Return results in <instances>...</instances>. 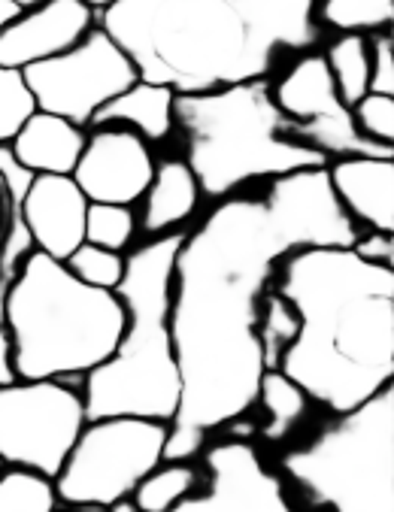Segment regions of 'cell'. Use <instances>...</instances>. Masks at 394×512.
<instances>
[{"mask_svg":"<svg viewBox=\"0 0 394 512\" xmlns=\"http://www.w3.org/2000/svg\"><path fill=\"white\" fill-rule=\"evenodd\" d=\"M155 173V155L149 143L119 125H101L85 134L82 155L73 167V182L88 203H119L134 207L146 194Z\"/></svg>","mask_w":394,"mask_h":512,"instance_id":"cell-13","label":"cell"},{"mask_svg":"<svg viewBox=\"0 0 394 512\" xmlns=\"http://www.w3.org/2000/svg\"><path fill=\"white\" fill-rule=\"evenodd\" d=\"M13 379H16V373H13V361H10V337L4 328H0V385H7Z\"/></svg>","mask_w":394,"mask_h":512,"instance_id":"cell-32","label":"cell"},{"mask_svg":"<svg viewBox=\"0 0 394 512\" xmlns=\"http://www.w3.org/2000/svg\"><path fill=\"white\" fill-rule=\"evenodd\" d=\"M328 73L334 79V88L343 104L352 110L358 100L370 91V49L367 34L343 31L325 52Z\"/></svg>","mask_w":394,"mask_h":512,"instance_id":"cell-20","label":"cell"},{"mask_svg":"<svg viewBox=\"0 0 394 512\" xmlns=\"http://www.w3.org/2000/svg\"><path fill=\"white\" fill-rule=\"evenodd\" d=\"M22 213L34 249L55 261H67L70 252L85 243L88 197L73 182V176H55V173L34 176L25 194Z\"/></svg>","mask_w":394,"mask_h":512,"instance_id":"cell-15","label":"cell"},{"mask_svg":"<svg viewBox=\"0 0 394 512\" xmlns=\"http://www.w3.org/2000/svg\"><path fill=\"white\" fill-rule=\"evenodd\" d=\"M10 361L16 379H58L82 388L104 364L122 331L125 303L116 291L79 282L64 261L31 252L7 285Z\"/></svg>","mask_w":394,"mask_h":512,"instance_id":"cell-5","label":"cell"},{"mask_svg":"<svg viewBox=\"0 0 394 512\" xmlns=\"http://www.w3.org/2000/svg\"><path fill=\"white\" fill-rule=\"evenodd\" d=\"M201 203V185H197L191 167L182 158H167L155 164L152 182L140 197V228L146 237H164L179 231Z\"/></svg>","mask_w":394,"mask_h":512,"instance_id":"cell-17","label":"cell"},{"mask_svg":"<svg viewBox=\"0 0 394 512\" xmlns=\"http://www.w3.org/2000/svg\"><path fill=\"white\" fill-rule=\"evenodd\" d=\"M94 25L97 16L82 0H43L25 7L0 28V64L25 70L55 58L73 49Z\"/></svg>","mask_w":394,"mask_h":512,"instance_id":"cell-14","label":"cell"},{"mask_svg":"<svg viewBox=\"0 0 394 512\" xmlns=\"http://www.w3.org/2000/svg\"><path fill=\"white\" fill-rule=\"evenodd\" d=\"M328 182L355 228L394 234V158L328 161Z\"/></svg>","mask_w":394,"mask_h":512,"instance_id":"cell-16","label":"cell"},{"mask_svg":"<svg viewBox=\"0 0 394 512\" xmlns=\"http://www.w3.org/2000/svg\"><path fill=\"white\" fill-rule=\"evenodd\" d=\"M370 49V94H388L394 97V34L373 31L367 37Z\"/></svg>","mask_w":394,"mask_h":512,"instance_id":"cell-30","label":"cell"},{"mask_svg":"<svg viewBox=\"0 0 394 512\" xmlns=\"http://www.w3.org/2000/svg\"><path fill=\"white\" fill-rule=\"evenodd\" d=\"M173 104H176V94L167 85L137 79L131 88H125L119 97H113L110 104L91 119L88 128L119 125V128L140 134L146 143H161L176 131Z\"/></svg>","mask_w":394,"mask_h":512,"instance_id":"cell-19","label":"cell"},{"mask_svg":"<svg viewBox=\"0 0 394 512\" xmlns=\"http://www.w3.org/2000/svg\"><path fill=\"white\" fill-rule=\"evenodd\" d=\"M137 228H140V222H137L134 207H119V203H88L85 243L125 255V249L137 237Z\"/></svg>","mask_w":394,"mask_h":512,"instance_id":"cell-25","label":"cell"},{"mask_svg":"<svg viewBox=\"0 0 394 512\" xmlns=\"http://www.w3.org/2000/svg\"><path fill=\"white\" fill-rule=\"evenodd\" d=\"M258 403H264V409H267L264 440L279 443L294 431V425L304 419L310 397L298 382H291L282 370H264L261 385H258Z\"/></svg>","mask_w":394,"mask_h":512,"instance_id":"cell-21","label":"cell"},{"mask_svg":"<svg viewBox=\"0 0 394 512\" xmlns=\"http://www.w3.org/2000/svg\"><path fill=\"white\" fill-rule=\"evenodd\" d=\"M34 113H37V100L22 70L0 64V146H10Z\"/></svg>","mask_w":394,"mask_h":512,"instance_id":"cell-28","label":"cell"},{"mask_svg":"<svg viewBox=\"0 0 394 512\" xmlns=\"http://www.w3.org/2000/svg\"><path fill=\"white\" fill-rule=\"evenodd\" d=\"M279 113L294 125V140L337 158H394V146H379L358 134L352 110L340 100L322 52H301L276 82H270Z\"/></svg>","mask_w":394,"mask_h":512,"instance_id":"cell-11","label":"cell"},{"mask_svg":"<svg viewBox=\"0 0 394 512\" xmlns=\"http://www.w3.org/2000/svg\"><path fill=\"white\" fill-rule=\"evenodd\" d=\"M319 0H116L101 25L137 76L173 94L267 79L285 52L322 40Z\"/></svg>","mask_w":394,"mask_h":512,"instance_id":"cell-2","label":"cell"},{"mask_svg":"<svg viewBox=\"0 0 394 512\" xmlns=\"http://www.w3.org/2000/svg\"><path fill=\"white\" fill-rule=\"evenodd\" d=\"M273 291L298 313V337L279 367L313 403L349 413L394 376V267L361 261L352 249L285 255Z\"/></svg>","mask_w":394,"mask_h":512,"instance_id":"cell-3","label":"cell"},{"mask_svg":"<svg viewBox=\"0 0 394 512\" xmlns=\"http://www.w3.org/2000/svg\"><path fill=\"white\" fill-rule=\"evenodd\" d=\"M4 222H7V191L4 182H0V234H4Z\"/></svg>","mask_w":394,"mask_h":512,"instance_id":"cell-36","label":"cell"},{"mask_svg":"<svg viewBox=\"0 0 394 512\" xmlns=\"http://www.w3.org/2000/svg\"><path fill=\"white\" fill-rule=\"evenodd\" d=\"M207 491L188 494L170 512H294L282 479L267 470L252 443L234 437L207 449Z\"/></svg>","mask_w":394,"mask_h":512,"instance_id":"cell-12","label":"cell"},{"mask_svg":"<svg viewBox=\"0 0 394 512\" xmlns=\"http://www.w3.org/2000/svg\"><path fill=\"white\" fill-rule=\"evenodd\" d=\"M173 122L201 194L234 197L252 182L325 167L328 158L294 140V125L279 113L270 79L237 82L213 91L176 94Z\"/></svg>","mask_w":394,"mask_h":512,"instance_id":"cell-6","label":"cell"},{"mask_svg":"<svg viewBox=\"0 0 394 512\" xmlns=\"http://www.w3.org/2000/svg\"><path fill=\"white\" fill-rule=\"evenodd\" d=\"M82 146H85V131L79 125L37 110L13 137L10 152L34 176L40 173L70 176L82 155Z\"/></svg>","mask_w":394,"mask_h":512,"instance_id":"cell-18","label":"cell"},{"mask_svg":"<svg viewBox=\"0 0 394 512\" xmlns=\"http://www.w3.org/2000/svg\"><path fill=\"white\" fill-rule=\"evenodd\" d=\"M325 167L270 179L264 194L225 197L182 237L170 282L182 388L164 461H191L213 431L240 422L258 403L267 370L258 340L261 303L285 255L349 249L361 234L334 197Z\"/></svg>","mask_w":394,"mask_h":512,"instance_id":"cell-1","label":"cell"},{"mask_svg":"<svg viewBox=\"0 0 394 512\" xmlns=\"http://www.w3.org/2000/svg\"><path fill=\"white\" fill-rule=\"evenodd\" d=\"M194 488L197 470L191 467V461H161L149 476L140 479L131 500L140 506V512H170Z\"/></svg>","mask_w":394,"mask_h":512,"instance_id":"cell-22","label":"cell"},{"mask_svg":"<svg viewBox=\"0 0 394 512\" xmlns=\"http://www.w3.org/2000/svg\"><path fill=\"white\" fill-rule=\"evenodd\" d=\"M125 264L128 255L122 252H110L104 246L94 243H82L70 252V258L64 261V267L85 285L104 288V291H116L119 282L125 279Z\"/></svg>","mask_w":394,"mask_h":512,"instance_id":"cell-27","label":"cell"},{"mask_svg":"<svg viewBox=\"0 0 394 512\" xmlns=\"http://www.w3.org/2000/svg\"><path fill=\"white\" fill-rule=\"evenodd\" d=\"M319 25L334 31H388L394 25V0H319Z\"/></svg>","mask_w":394,"mask_h":512,"instance_id":"cell-23","label":"cell"},{"mask_svg":"<svg viewBox=\"0 0 394 512\" xmlns=\"http://www.w3.org/2000/svg\"><path fill=\"white\" fill-rule=\"evenodd\" d=\"M298 337V313L291 310V303L276 294L273 288L264 294L261 303V322H258V340L264 352V367L276 370L282 352L291 346V340Z\"/></svg>","mask_w":394,"mask_h":512,"instance_id":"cell-26","label":"cell"},{"mask_svg":"<svg viewBox=\"0 0 394 512\" xmlns=\"http://www.w3.org/2000/svg\"><path fill=\"white\" fill-rule=\"evenodd\" d=\"M0 470H4V461H0Z\"/></svg>","mask_w":394,"mask_h":512,"instance_id":"cell-39","label":"cell"},{"mask_svg":"<svg viewBox=\"0 0 394 512\" xmlns=\"http://www.w3.org/2000/svg\"><path fill=\"white\" fill-rule=\"evenodd\" d=\"M167 425L134 416L88 419L64 467L52 479L58 503L110 509L134 494L143 476L164 461Z\"/></svg>","mask_w":394,"mask_h":512,"instance_id":"cell-8","label":"cell"},{"mask_svg":"<svg viewBox=\"0 0 394 512\" xmlns=\"http://www.w3.org/2000/svg\"><path fill=\"white\" fill-rule=\"evenodd\" d=\"M16 13H19V7L13 4V0H0V28H4Z\"/></svg>","mask_w":394,"mask_h":512,"instance_id":"cell-33","label":"cell"},{"mask_svg":"<svg viewBox=\"0 0 394 512\" xmlns=\"http://www.w3.org/2000/svg\"><path fill=\"white\" fill-rule=\"evenodd\" d=\"M82 4H88V7L94 10V16H97V13H104V10H110V7L116 4V0H82Z\"/></svg>","mask_w":394,"mask_h":512,"instance_id":"cell-35","label":"cell"},{"mask_svg":"<svg viewBox=\"0 0 394 512\" xmlns=\"http://www.w3.org/2000/svg\"><path fill=\"white\" fill-rule=\"evenodd\" d=\"M352 122L367 140L379 146H394V97L367 91L352 107Z\"/></svg>","mask_w":394,"mask_h":512,"instance_id":"cell-29","label":"cell"},{"mask_svg":"<svg viewBox=\"0 0 394 512\" xmlns=\"http://www.w3.org/2000/svg\"><path fill=\"white\" fill-rule=\"evenodd\" d=\"M279 467L310 503L331 512H394V385L337 413Z\"/></svg>","mask_w":394,"mask_h":512,"instance_id":"cell-7","label":"cell"},{"mask_svg":"<svg viewBox=\"0 0 394 512\" xmlns=\"http://www.w3.org/2000/svg\"><path fill=\"white\" fill-rule=\"evenodd\" d=\"M13 4H16L19 10H25V7H34V4H43V0H13Z\"/></svg>","mask_w":394,"mask_h":512,"instance_id":"cell-38","label":"cell"},{"mask_svg":"<svg viewBox=\"0 0 394 512\" xmlns=\"http://www.w3.org/2000/svg\"><path fill=\"white\" fill-rule=\"evenodd\" d=\"M55 509H58V494L52 479L25 467L0 470V512H55Z\"/></svg>","mask_w":394,"mask_h":512,"instance_id":"cell-24","label":"cell"},{"mask_svg":"<svg viewBox=\"0 0 394 512\" xmlns=\"http://www.w3.org/2000/svg\"><path fill=\"white\" fill-rule=\"evenodd\" d=\"M85 422L79 385L13 379L0 385V461L55 479Z\"/></svg>","mask_w":394,"mask_h":512,"instance_id":"cell-9","label":"cell"},{"mask_svg":"<svg viewBox=\"0 0 394 512\" xmlns=\"http://www.w3.org/2000/svg\"><path fill=\"white\" fill-rule=\"evenodd\" d=\"M361 261H370V264H382V267H394V240L391 234H382V231H364L355 237V243L349 246Z\"/></svg>","mask_w":394,"mask_h":512,"instance_id":"cell-31","label":"cell"},{"mask_svg":"<svg viewBox=\"0 0 394 512\" xmlns=\"http://www.w3.org/2000/svg\"><path fill=\"white\" fill-rule=\"evenodd\" d=\"M182 231L149 237L128 255L116 294L125 331L113 355L82 379L88 419L134 416L170 425L179 406V367L170 337V282Z\"/></svg>","mask_w":394,"mask_h":512,"instance_id":"cell-4","label":"cell"},{"mask_svg":"<svg viewBox=\"0 0 394 512\" xmlns=\"http://www.w3.org/2000/svg\"><path fill=\"white\" fill-rule=\"evenodd\" d=\"M22 76L40 113L61 116L79 128H88L113 97L140 79L128 52L101 25H94L73 49L25 67Z\"/></svg>","mask_w":394,"mask_h":512,"instance_id":"cell-10","label":"cell"},{"mask_svg":"<svg viewBox=\"0 0 394 512\" xmlns=\"http://www.w3.org/2000/svg\"><path fill=\"white\" fill-rule=\"evenodd\" d=\"M7 322V285L0 282V328Z\"/></svg>","mask_w":394,"mask_h":512,"instance_id":"cell-37","label":"cell"},{"mask_svg":"<svg viewBox=\"0 0 394 512\" xmlns=\"http://www.w3.org/2000/svg\"><path fill=\"white\" fill-rule=\"evenodd\" d=\"M110 512H140V506H137L131 497H125V500H116V503L110 506Z\"/></svg>","mask_w":394,"mask_h":512,"instance_id":"cell-34","label":"cell"}]
</instances>
